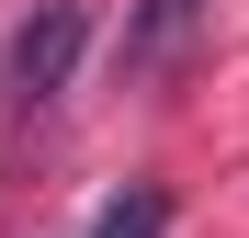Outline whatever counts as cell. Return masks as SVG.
<instances>
[{
    "label": "cell",
    "mask_w": 249,
    "mask_h": 238,
    "mask_svg": "<svg viewBox=\"0 0 249 238\" xmlns=\"http://www.w3.org/2000/svg\"><path fill=\"white\" fill-rule=\"evenodd\" d=\"M193 12H204V0H147V12H136V57H170L193 34Z\"/></svg>",
    "instance_id": "3"
},
{
    "label": "cell",
    "mask_w": 249,
    "mask_h": 238,
    "mask_svg": "<svg viewBox=\"0 0 249 238\" xmlns=\"http://www.w3.org/2000/svg\"><path fill=\"white\" fill-rule=\"evenodd\" d=\"M159 227H170V193H159V182H124L113 204L91 216V238H159Z\"/></svg>",
    "instance_id": "2"
},
{
    "label": "cell",
    "mask_w": 249,
    "mask_h": 238,
    "mask_svg": "<svg viewBox=\"0 0 249 238\" xmlns=\"http://www.w3.org/2000/svg\"><path fill=\"white\" fill-rule=\"evenodd\" d=\"M79 34H91V0H34V23H12V46H0V91L57 102L68 68H79Z\"/></svg>",
    "instance_id": "1"
}]
</instances>
